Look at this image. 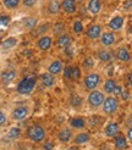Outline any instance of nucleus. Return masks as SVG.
I'll list each match as a JSON object with an SVG mask.
<instances>
[{
  "label": "nucleus",
  "mask_w": 132,
  "mask_h": 150,
  "mask_svg": "<svg viewBox=\"0 0 132 150\" xmlns=\"http://www.w3.org/2000/svg\"><path fill=\"white\" fill-rule=\"evenodd\" d=\"M26 137L33 143H42L47 139V132L40 125H32L27 128Z\"/></svg>",
  "instance_id": "1"
},
{
  "label": "nucleus",
  "mask_w": 132,
  "mask_h": 150,
  "mask_svg": "<svg viewBox=\"0 0 132 150\" xmlns=\"http://www.w3.org/2000/svg\"><path fill=\"white\" fill-rule=\"evenodd\" d=\"M35 84H37V78L34 76H27L18 82L16 91L21 95H29L35 88Z\"/></svg>",
  "instance_id": "2"
},
{
  "label": "nucleus",
  "mask_w": 132,
  "mask_h": 150,
  "mask_svg": "<svg viewBox=\"0 0 132 150\" xmlns=\"http://www.w3.org/2000/svg\"><path fill=\"white\" fill-rule=\"evenodd\" d=\"M119 109V99L116 96H105L104 101L101 104V111L104 112L105 115H113Z\"/></svg>",
  "instance_id": "3"
},
{
  "label": "nucleus",
  "mask_w": 132,
  "mask_h": 150,
  "mask_svg": "<svg viewBox=\"0 0 132 150\" xmlns=\"http://www.w3.org/2000/svg\"><path fill=\"white\" fill-rule=\"evenodd\" d=\"M100 74L97 72L88 73L83 78V86L87 91H93V89H98V86L100 84Z\"/></svg>",
  "instance_id": "4"
},
{
  "label": "nucleus",
  "mask_w": 132,
  "mask_h": 150,
  "mask_svg": "<svg viewBox=\"0 0 132 150\" xmlns=\"http://www.w3.org/2000/svg\"><path fill=\"white\" fill-rule=\"evenodd\" d=\"M105 94L103 93L99 89H93V91L89 92L88 94V104L91 105V108L93 109H98L101 106L103 101H104Z\"/></svg>",
  "instance_id": "5"
},
{
  "label": "nucleus",
  "mask_w": 132,
  "mask_h": 150,
  "mask_svg": "<svg viewBox=\"0 0 132 150\" xmlns=\"http://www.w3.org/2000/svg\"><path fill=\"white\" fill-rule=\"evenodd\" d=\"M56 137H57V140L60 142V143L67 144V143H70V142L72 140L73 132H72V129L70 128V127H62V128L59 129Z\"/></svg>",
  "instance_id": "6"
},
{
  "label": "nucleus",
  "mask_w": 132,
  "mask_h": 150,
  "mask_svg": "<svg viewBox=\"0 0 132 150\" xmlns=\"http://www.w3.org/2000/svg\"><path fill=\"white\" fill-rule=\"evenodd\" d=\"M29 115V108L25 106V105H21V106H17L12 110L11 117L15 121H22V120L27 118Z\"/></svg>",
  "instance_id": "7"
},
{
  "label": "nucleus",
  "mask_w": 132,
  "mask_h": 150,
  "mask_svg": "<svg viewBox=\"0 0 132 150\" xmlns=\"http://www.w3.org/2000/svg\"><path fill=\"white\" fill-rule=\"evenodd\" d=\"M71 142H72V144L76 146L87 144L91 142V134L88 132H78L77 134H73Z\"/></svg>",
  "instance_id": "8"
},
{
  "label": "nucleus",
  "mask_w": 132,
  "mask_h": 150,
  "mask_svg": "<svg viewBox=\"0 0 132 150\" xmlns=\"http://www.w3.org/2000/svg\"><path fill=\"white\" fill-rule=\"evenodd\" d=\"M115 33L111 32V31H106V32H103L99 37V40H100V44L104 48H109L111 47L113 44L115 43Z\"/></svg>",
  "instance_id": "9"
},
{
  "label": "nucleus",
  "mask_w": 132,
  "mask_h": 150,
  "mask_svg": "<svg viewBox=\"0 0 132 150\" xmlns=\"http://www.w3.org/2000/svg\"><path fill=\"white\" fill-rule=\"evenodd\" d=\"M115 57L121 62H130L131 61V52L126 47H120L115 51Z\"/></svg>",
  "instance_id": "10"
},
{
  "label": "nucleus",
  "mask_w": 132,
  "mask_h": 150,
  "mask_svg": "<svg viewBox=\"0 0 132 150\" xmlns=\"http://www.w3.org/2000/svg\"><path fill=\"white\" fill-rule=\"evenodd\" d=\"M113 139H114V140H113L114 148H115L116 150H126V149L128 148V144H130V143L127 142L126 137H125L123 134L119 133V134H117V136H115Z\"/></svg>",
  "instance_id": "11"
},
{
  "label": "nucleus",
  "mask_w": 132,
  "mask_h": 150,
  "mask_svg": "<svg viewBox=\"0 0 132 150\" xmlns=\"http://www.w3.org/2000/svg\"><path fill=\"white\" fill-rule=\"evenodd\" d=\"M120 133V126L116 122H110L104 127V136L106 138H114Z\"/></svg>",
  "instance_id": "12"
},
{
  "label": "nucleus",
  "mask_w": 132,
  "mask_h": 150,
  "mask_svg": "<svg viewBox=\"0 0 132 150\" xmlns=\"http://www.w3.org/2000/svg\"><path fill=\"white\" fill-rule=\"evenodd\" d=\"M53 45V38L50 35H42L40 38L37 40V47L42 51H47Z\"/></svg>",
  "instance_id": "13"
},
{
  "label": "nucleus",
  "mask_w": 132,
  "mask_h": 150,
  "mask_svg": "<svg viewBox=\"0 0 132 150\" xmlns=\"http://www.w3.org/2000/svg\"><path fill=\"white\" fill-rule=\"evenodd\" d=\"M62 69H64L62 61L60 59H57V60L51 61L50 65L48 66V73L53 74V76H57V74H60L62 72Z\"/></svg>",
  "instance_id": "14"
},
{
  "label": "nucleus",
  "mask_w": 132,
  "mask_h": 150,
  "mask_svg": "<svg viewBox=\"0 0 132 150\" xmlns=\"http://www.w3.org/2000/svg\"><path fill=\"white\" fill-rule=\"evenodd\" d=\"M123 23H125V20L122 16H115L109 21L108 27L111 29V32H119L123 27Z\"/></svg>",
  "instance_id": "15"
},
{
  "label": "nucleus",
  "mask_w": 132,
  "mask_h": 150,
  "mask_svg": "<svg viewBox=\"0 0 132 150\" xmlns=\"http://www.w3.org/2000/svg\"><path fill=\"white\" fill-rule=\"evenodd\" d=\"M101 33H103V28H101L100 25H93L91 27H88L87 31H86L87 37L89 39H93V40L99 39V37H100Z\"/></svg>",
  "instance_id": "16"
},
{
  "label": "nucleus",
  "mask_w": 132,
  "mask_h": 150,
  "mask_svg": "<svg viewBox=\"0 0 132 150\" xmlns=\"http://www.w3.org/2000/svg\"><path fill=\"white\" fill-rule=\"evenodd\" d=\"M15 78H16V72L11 69H6L0 73V81L3 84H10Z\"/></svg>",
  "instance_id": "17"
},
{
  "label": "nucleus",
  "mask_w": 132,
  "mask_h": 150,
  "mask_svg": "<svg viewBox=\"0 0 132 150\" xmlns=\"http://www.w3.org/2000/svg\"><path fill=\"white\" fill-rule=\"evenodd\" d=\"M61 5V10L66 13H75L77 10V5L75 0H62V3H60Z\"/></svg>",
  "instance_id": "18"
},
{
  "label": "nucleus",
  "mask_w": 132,
  "mask_h": 150,
  "mask_svg": "<svg viewBox=\"0 0 132 150\" xmlns=\"http://www.w3.org/2000/svg\"><path fill=\"white\" fill-rule=\"evenodd\" d=\"M101 0H89L87 5V9L92 15H98L101 10Z\"/></svg>",
  "instance_id": "19"
},
{
  "label": "nucleus",
  "mask_w": 132,
  "mask_h": 150,
  "mask_svg": "<svg viewBox=\"0 0 132 150\" xmlns=\"http://www.w3.org/2000/svg\"><path fill=\"white\" fill-rule=\"evenodd\" d=\"M72 43V38L69 33H62L57 37V45L60 48H69Z\"/></svg>",
  "instance_id": "20"
},
{
  "label": "nucleus",
  "mask_w": 132,
  "mask_h": 150,
  "mask_svg": "<svg viewBox=\"0 0 132 150\" xmlns=\"http://www.w3.org/2000/svg\"><path fill=\"white\" fill-rule=\"evenodd\" d=\"M117 87V82L115 81V79H113V78H109V79H106L104 83H103V93H106V94H113L114 93V91H115V88Z\"/></svg>",
  "instance_id": "21"
},
{
  "label": "nucleus",
  "mask_w": 132,
  "mask_h": 150,
  "mask_svg": "<svg viewBox=\"0 0 132 150\" xmlns=\"http://www.w3.org/2000/svg\"><path fill=\"white\" fill-rule=\"evenodd\" d=\"M40 79H42L43 86H44V87H47V88L53 87V86L55 84V82H56L55 76H53V74H50V73H48V72L43 73L42 76H40Z\"/></svg>",
  "instance_id": "22"
},
{
  "label": "nucleus",
  "mask_w": 132,
  "mask_h": 150,
  "mask_svg": "<svg viewBox=\"0 0 132 150\" xmlns=\"http://www.w3.org/2000/svg\"><path fill=\"white\" fill-rule=\"evenodd\" d=\"M47 10H48V12L50 15H57L61 10L60 1H59V0H50V1L48 3Z\"/></svg>",
  "instance_id": "23"
},
{
  "label": "nucleus",
  "mask_w": 132,
  "mask_h": 150,
  "mask_svg": "<svg viewBox=\"0 0 132 150\" xmlns=\"http://www.w3.org/2000/svg\"><path fill=\"white\" fill-rule=\"evenodd\" d=\"M16 44H17V38H15V37H9V38L4 39L1 43H0V48L3 50H10V49L16 47Z\"/></svg>",
  "instance_id": "24"
},
{
  "label": "nucleus",
  "mask_w": 132,
  "mask_h": 150,
  "mask_svg": "<svg viewBox=\"0 0 132 150\" xmlns=\"http://www.w3.org/2000/svg\"><path fill=\"white\" fill-rule=\"evenodd\" d=\"M70 126L72 128H77V129H82L86 127V121L82 117H73L70 120Z\"/></svg>",
  "instance_id": "25"
},
{
  "label": "nucleus",
  "mask_w": 132,
  "mask_h": 150,
  "mask_svg": "<svg viewBox=\"0 0 132 150\" xmlns=\"http://www.w3.org/2000/svg\"><path fill=\"white\" fill-rule=\"evenodd\" d=\"M111 52L106 49H101L98 51V59L100 60L101 62H109L110 60H111Z\"/></svg>",
  "instance_id": "26"
},
{
  "label": "nucleus",
  "mask_w": 132,
  "mask_h": 150,
  "mask_svg": "<svg viewBox=\"0 0 132 150\" xmlns=\"http://www.w3.org/2000/svg\"><path fill=\"white\" fill-rule=\"evenodd\" d=\"M37 25H38V18H35V17H28L23 20V26L26 29H34Z\"/></svg>",
  "instance_id": "27"
},
{
  "label": "nucleus",
  "mask_w": 132,
  "mask_h": 150,
  "mask_svg": "<svg viewBox=\"0 0 132 150\" xmlns=\"http://www.w3.org/2000/svg\"><path fill=\"white\" fill-rule=\"evenodd\" d=\"M51 32L55 35H60V34L65 33V25L62 22H56V23H54V26L51 27Z\"/></svg>",
  "instance_id": "28"
},
{
  "label": "nucleus",
  "mask_w": 132,
  "mask_h": 150,
  "mask_svg": "<svg viewBox=\"0 0 132 150\" xmlns=\"http://www.w3.org/2000/svg\"><path fill=\"white\" fill-rule=\"evenodd\" d=\"M20 0H3V4L7 10H15L20 5Z\"/></svg>",
  "instance_id": "29"
},
{
  "label": "nucleus",
  "mask_w": 132,
  "mask_h": 150,
  "mask_svg": "<svg viewBox=\"0 0 132 150\" xmlns=\"http://www.w3.org/2000/svg\"><path fill=\"white\" fill-rule=\"evenodd\" d=\"M6 136H7V138H10V139H17L21 136V129L18 128V127H11Z\"/></svg>",
  "instance_id": "30"
},
{
  "label": "nucleus",
  "mask_w": 132,
  "mask_h": 150,
  "mask_svg": "<svg viewBox=\"0 0 132 150\" xmlns=\"http://www.w3.org/2000/svg\"><path fill=\"white\" fill-rule=\"evenodd\" d=\"M50 28V25L49 23H43V25H37V27H35V32H37V34L38 35H45V33L48 32V29Z\"/></svg>",
  "instance_id": "31"
},
{
  "label": "nucleus",
  "mask_w": 132,
  "mask_h": 150,
  "mask_svg": "<svg viewBox=\"0 0 132 150\" xmlns=\"http://www.w3.org/2000/svg\"><path fill=\"white\" fill-rule=\"evenodd\" d=\"M72 31H73V33H76V34L82 33L83 32V25H82V22H81V21H75V22H73Z\"/></svg>",
  "instance_id": "32"
},
{
  "label": "nucleus",
  "mask_w": 132,
  "mask_h": 150,
  "mask_svg": "<svg viewBox=\"0 0 132 150\" xmlns=\"http://www.w3.org/2000/svg\"><path fill=\"white\" fill-rule=\"evenodd\" d=\"M55 146L54 144V142L53 140H50V139H45L44 142H42V150H53Z\"/></svg>",
  "instance_id": "33"
},
{
  "label": "nucleus",
  "mask_w": 132,
  "mask_h": 150,
  "mask_svg": "<svg viewBox=\"0 0 132 150\" xmlns=\"http://www.w3.org/2000/svg\"><path fill=\"white\" fill-rule=\"evenodd\" d=\"M79 76H81V70H79V67H72L70 79L76 81V79H78V78H79Z\"/></svg>",
  "instance_id": "34"
},
{
  "label": "nucleus",
  "mask_w": 132,
  "mask_h": 150,
  "mask_svg": "<svg viewBox=\"0 0 132 150\" xmlns=\"http://www.w3.org/2000/svg\"><path fill=\"white\" fill-rule=\"evenodd\" d=\"M9 23H10V16H6V15L0 16V28L6 27Z\"/></svg>",
  "instance_id": "35"
},
{
  "label": "nucleus",
  "mask_w": 132,
  "mask_h": 150,
  "mask_svg": "<svg viewBox=\"0 0 132 150\" xmlns=\"http://www.w3.org/2000/svg\"><path fill=\"white\" fill-rule=\"evenodd\" d=\"M7 123V117L3 110H0V127H4Z\"/></svg>",
  "instance_id": "36"
},
{
  "label": "nucleus",
  "mask_w": 132,
  "mask_h": 150,
  "mask_svg": "<svg viewBox=\"0 0 132 150\" xmlns=\"http://www.w3.org/2000/svg\"><path fill=\"white\" fill-rule=\"evenodd\" d=\"M71 104L73 105V106H79V105L82 104V100H81V98L78 95H73L72 99H71Z\"/></svg>",
  "instance_id": "37"
},
{
  "label": "nucleus",
  "mask_w": 132,
  "mask_h": 150,
  "mask_svg": "<svg viewBox=\"0 0 132 150\" xmlns=\"http://www.w3.org/2000/svg\"><path fill=\"white\" fill-rule=\"evenodd\" d=\"M37 1H38V0H22V4L26 7H33L37 4Z\"/></svg>",
  "instance_id": "38"
},
{
  "label": "nucleus",
  "mask_w": 132,
  "mask_h": 150,
  "mask_svg": "<svg viewBox=\"0 0 132 150\" xmlns=\"http://www.w3.org/2000/svg\"><path fill=\"white\" fill-rule=\"evenodd\" d=\"M71 70H72L71 66H66L65 69H62V71H64V77H65V78H70V76H71Z\"/></svg>",
  "instance_id": "39"
},
{
  "label": "nucleus",
  "mask_w": 132,
  "mask_h": 150,
  "mask_svg": "<svg viewBox=\"0 0 132 150\" xmlns=\"http://www.w3.org/2000/svg\"><path fill=\"white\" fill-rule=\"evenodd\" d=\"M83 65L87 67H93L94 66V62H93V59L92 57H87V59H84L83 60Z\"/></svg>",
  "instance_id": "40"
},
{
  "label": "nucleus",
  "mask_w": 132,
  "mask_h": 150,
  "mask_svg": "<svg viewBox=\"0 0 132 150\" xmlns=\"http://www.w3.org/2000/svg\"><path fill=\"white\" fill-rule=\"evenodd\" d=\"M120 95L122 96L123 100H128L130 99V92L128 91H121V94Z\"/></svg>",
  "instance_id": "41"
},
{
  "label": "nucleus",
  "mask_w": 132,
  "mask_h": 150,
  "mask_svg": "<svg viewBox=\"0 0 132 150\" xmlns=\"http://www.w3.org/2000/svg\"><path fill=\"white\" fill-rule=\"evenodd\" d=\"M126 139L128 143H131L132 142V128L130 127V128H127V134H126Z\"/></svg>",
  "instance_id": "42"
},
{
  "label": "nucleus",
  "mask_w": 132,
  "mask_h": 150,
  "mask_svg": "<svg viewBox=\"0 0 132 150\" xmlns=\"http://www.w3.org/2000/svg\"><path fill=\"white\" fill-rule=\"evenodd\" d=\"M67 150H79V149H78V146H76V145H72V146H70Z\"/></svg>",
  "instance_id": "43"
},
{
  "label": "nucleus",
  "mask_w": 132,
  "mask_h": 150,
  "mask_svg": "<svg viewBox=\"0 0 132 150\" xmlns=\"http://www.w3.org/2000/svg\"><path fill=\"white\" fill-rule=\"evenodd\" d=\"M3 34H4V33H3L1 31H0V38H1V37H3Z\"/></svg>",
  "instance_id": "44"
}]
</instances>
